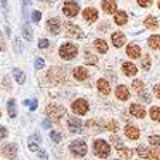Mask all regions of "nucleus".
Here are the masks:
<instances>
[{"label":"nucleus","instance_id":"f257e3e1","mask_svg":"<svg viewBox=\"0 0 160 160\" xmlns=\"http://www.w3.org/2000/svg\"><path fill=\"white\" fill-rule=\"evenodd\" d=\"M93 152H95V155L99 157V158H108L109 154H111V146L104 139H96L93 142Z\"/></svg>","mask_w":160,"mask_h":160},{"label":"nucleus","instance_id":"f03ea898","mask_svg":"<svg viewBox=\"0 0 160 160\" xmlns=\"http://www.w3.org/2000/svg\"><path fill=\"white\" fill-rule=\"evenodd\" d=\"M47 115L53 120V122H59L61 117L66 115V109L62 108V106H59V104L51 102V104L47 106Z\"/></svg>","mask_w":160,"mask_h":160},{"label":"nucleus","instance_id":"7ed1b4c3","mask_svg":"<svg viewBox=\"0 0 160 160\" xmlns=\"http://www.w3.org/2000/svg\"><path fill=\"white\" fill-rule=\"evenodd\" d=\"M69 151H71L75 157H83V155H87V152H88V146H87V142H85L83 139H75V141L71 142Z\"/></svg>","mask_w":160,"mask_h":160},{"label":"nucleus","instance_id":"20e7f679","mask_svg":"<svg viewBox=\"0 0 160 160\" xmlns=\"http://www.w3.org/2000/svg\"><path fill=\"white\" fill-rule=\"evenodd\" d=\"M59 56L62 59H74L77 56V47L74 43H62L59 47Z\"/></svg>","mask_w":160,"mask_h":160},{"label":"nucleus","instance_id":"39448f33","mask_svg":"<svg viewBox=\"0 0 160 160\" xmlns=\"http://www.w3.org/2000/svg\"><path fill=\"white\" fill-rule=\"evenodd\" d=\"M78 11H80V7H78L77 2H74V0H68V2H64V5H62V13H64L68 18L77 16Z\"/></svg>","mask_w":160,"mask_h":160},{"label":"nucleus","instance_id":"423d86ee","mask_svg":"<svg viewBox=\"0 0 160 160\" xmlns=\"http://www.w3.org/2000/svg\"><path fill=\"white\" fill-rule=\"evenodd\" d=\"M88 109H90L88 102H87L85 99H82V98H78V99H75V101L72 102V111H74L75 114H78V115H85V114L88 112Z\"/></svg>","mask_w":160,"mask_h":160},{"label":"nucleus","instance_id":"0eeeda50","mask_svg":"<svg viewBox=\"0 0 160 160\" xmlns=\"http://www.w3.org/2000/svg\"><path fill=\"white\" fill-rule=\"evenodd\" d=\"M125 136H127L128 139H131V141H138L139 136H141V131H139V128L135 127V125H127V127H125Z\"/></svg>","mask_w":160,"mask_h":160},{"label":"nucleus","instance_id":"6e6552de","mask_svg":"<svg viewBox=\"0 0 160 160\" xmlns=\"http://www.w3.org/2000/svg\"><path fill=\"white\" fill-rule=\"evenodd\" d=\"M47 29H48L53 35L59 34V31H61V21H59L58 18H50V19L47 21Z\"/></svg>","mask_w":160,"mask_h":160},{"label":"nucleus","instance_id":"1a4fd4ad","mask_svg":"<svg viewBox=\"0 0 160 160\" xmlns=\"http://www.w3.org/2000/svg\"><path fill=\"white\" fill-rule=\"evenodd\" d=\"M82 15H83V19H85L87 22H95V21L98 19V10L93 8V7H88V8L83 10Z\"/></svg>","mask_w":160,"mask_h":160},{"label":"nucleus","instance_id":"9d476101","mask_svg":"<svg viewBox=\"0 0 160 160\" xmlns=\"http://www.w3.org/2000/svg\"><path fill=\"white\" fill-rule=\"evenodd\" d=\"M64 26H66V31H68L69 35H72V37H78V38H82V37H83L82 29H80L77 24H74V22H66Z\"/></svg>","mask_w":160,"mask_h":160},{"label":"nucleus","instance_id":"9b49d317","mask_svg":"<svg viewBox=\"0 0 160 160\" xmlns=\"http://www.w3.org/2000/svg\"><path fill=\"white\" fill-rule=\"evenodd\" d=\"M130 114H131L133 117H136V118H144V117H146V109L142 108L141 104L135 102V104L130 106Z\"/></svg>","mask_w":160,"mask_h":160},{"label":"nucleus","instance_id":"f8f14e48","mask_svg":"<svg viewBox=\"0 0 160 160\" xmlns=\"http://www.w3.org/2000/svg\"><path fill=\"white\" fill-rule=\"evenodd\" d=\"M68 128L71 131H80L82 130V120L77 118L75 115H69L68 117Z\"/></svg>","mask_w":160,"mask_h":160},{"label":"nucleus","instance_id":"ddd939ff","mask_svg":"<svg viewBox=\"0 0 160 160\" xmlns=\"http://www.w3.org/2000/svg\"><path fill=\"white\" fill-rule=\"evenodd\" d=\"M141 47L139 45H136V43H131V45H128L127 47V55H128V58H131V59H138V58H141Z\"/></svg>","mask_w":160,"mask_h":160},{"label":"nucleus","instance_id":"4468645a","mask_svg":"<svg viewBox=\"0 0 160 160\" xmlns=\"http://www.w3.org/2000/svg\"><path fill=\"white\" fill-rule=\"evenodd\" d=\"M101 8H102L104 13H109V15L114 13V15H115V13H117V2H115V0H102V2H101Z\"/></svg>","mask_w":160,"mask_h":160},{"label":"nucleus","instance_id":"2eb2a0df","mask_svg":"<svg viewBox=\"0 0 160 160\" xmlns=\"http://www.w3.org/2000/svg\"><path fill=\"white\" fill-rule=\"evenodd\" d=\"M115 96L120 99V101H128L130 99V90L125 87V85H118L115 88Z\"/></svg>","mask_w":160,"mask_h":160},{"label":"nucleus","instance_id":"dca6fc26","mask_svg":"<svg viewBox=\"0 0 160 160\" xmlns=\"http://www.w3.org/2000/svg\"><path fill=\"white\" fill-rule=\"evenodd\" d=\"M142 24H144V28H146V29H151V31H155V29L158 28V19H157L155 16L149 15V16H146V18H144Z\"/></svg>","mask_w":160,"mask_h":160},{"label":"nucleus","instance_id":"f3484780","mask_svg":"<svg viewBox=\"0 0 160 160\" xmlns=\"http://www.w3.org/2000/svg\"><path fill=\"white\" fill-rule=\"evenodd\" d=\"M122 71L127 77H135L138 74V68L133 62H123L122 64Z\"/></svg>","mask_w":160,"mask_h":160},{"label":"nucleus","instance_id":"a211bd4d","mask_svg":"<svg viewBox=\"0 0 160 160\" xmlns=\"http://www.w3.org/2000/svg\"><path fill=\"white\" fill-rule=\"evenodd\" d=\"M16 152H18L16 144H7V146H3V148H2V154L7 158H15L16 157Z\"/></svg>","mask_w":160,"mask_h":160},{"label":"nucleus","instance_id":"6ab92c4d","mask_svg":"<svg viewBox=\"0 0 160 160\" xmlns=\"http://www.w3.org/2000/svg\"><path fill=\"white\" fill-rule=\"evenodd\" d=\"M96 87H98V91L101 93V95H109L111 93V85H109V82L106 78H99Z\"/></svg>","mask_w":160,"mask_h":160},{"label":"nucleus","instance_id":"aec40b11","mask_svg":"<svg viewBox=\"0 0 160 160\" xmlns=\"http://www.w3.org/2000/svg\"><path fill=\"white\" fill-rule=\"evenodd\" d=\"M74 78L78 80V82H83V80L88 78V71L85 68H82V66H78V68L74 69Z\"/></svg>","mask_w":160,"mask_h":160},{"label":"nucleus","instance_id":"412c9836","mask_svg":"<svg viewBox=\"0 0 160 160\" xmlns=\"http://www.w3.org/2000/svg\"><path fill=\"white\" fill-rule=\"evenodd\" d=\"M112 45H114L115 48L123 47V45H125V34H122V32H114V34H112Z\"/></svg>","mask_w":160,"mask_h":160},{"label":"nucleus","instance_id":"4be33fe9","mask_svg":"<svg viewBox=\"0 0 160 160\" xmlns=\"http://www.w3.org/2000/svg\"><path fill=\"white\" fill-rule=\"evenodd\" d=\"M148 45H149V48L154 50V51L160 50V35H158V34L151 35V37L148 38Z\"/></svg>","mask_w":160,"mask_h":160},{"label":"nucleus","instance_id":"5701e85b","mask_svg":"<svg viewBox=\"0 0 160 160\" xmlns=\"http://www.w3.org/2000/svg\"><path fill=\"white\" fill-rule=\"evenodd\" d=\"M114 21H115L117 26H125L128 22V15L125 11H117L115 16H114Z\"/></svg>","mask_w":160,"mask_h":160},{"label":"nucleus","instance_id":"b1692460","mask_svg":"<svg viewBox=\"0 0 160 160\" xmlns=\"http://www.w3.org/2000/svg\"><path fill=\"white\" fill-rule=\"evenodd\" d=\"M95 48H96V51H99V53H106V51L109 50L108 42H106V40H102V38H96V40H95Z\"/></svg>","mask_w":160,"mask_h":160},{"label":"nucleus","instance_id":"393cba45","mask_svg":"<svg viewBox=\"0 0 160 160\" xmlns=\"http://www.w3.org/2000/svg\"><path fill=\"white\" fill-rule=\"evenodd\" d=\"M149 115H151V118L154 120V122L160 123V106H152V108L149 109Z\"/></svg>","mask_w":160,"mask_h":160},{"label":"nucleus","instance_id":"a878e982","mask_svg":"<svg viewBox=\"0 0 160 160\" xmlns=\"http://www.w3.org/2000/svg\"><path fill=\"white\" fill-rule=\"evenodd\" d=\"M87 127H88V130H91L93 133H98V131H101V130H104L102 128V125H99L96 120H88L87 122Z\"/></svg>","mask_w":160,"mask_h":160},{"label":"nucleus","instance_id":"bb28decb","mask_svg":"<svg viewBox=\"0 0 160 160\" xmlns=\"http://www.w3.org/2000/svg\"><path fill=\"white\" fill-rule=\"evenodd\" d=\"M38 144H40V136H38V135H32V136L29 138V149L37 151V149H38Z\"/></svg>","mask_w":160,"mask_h":160},{"label":"nucleus","instance_id":"cd10ccee","mask_svg":"<svg viewBox=\"0 0 160 160\" xmlns=\"http://www.w3.org/2000/svg\"><path fill=\"white\" fill-rule=\"evenodd\" d=\"M13 75H15V78H16V82L18 83H24L26 82V75H24V72L22 71H19L18 68H15V69H13Z\"/></svg>","mask_w":160,"mask_h":160},{"label":"nucleus","instance_id":"c85d7f7f","mask_svg":"<svg viewBox=\"0 0 160 160\" xmlns=\"http://www.w3.org/2000/svg\"><path fill=\"white\" fill-rule=\"evenodd\" d=\"M109 141H112V144H114V148H115L117 151H122V149L125 148V146H123V141L120 139L118 136H115V135H112Z\"/></svg>","mask_w":160,"mask_h":160},{"label":"nucleus","instance_id":"c756f323","mask_svg":"<svg viewBox=\"0 0 160 160\" xmlns=\"http://www.w3.org/2000/svg\"><path fill=\"white\" fill-rule=\"evenodd\" d=\"M151 64H152V58L149 55H144L142 56V61H141V68L144 71H149L151 69Z\"/></svg>","mask_w":160,"mask_h":160},{"label":"nucleus","instance_id":"7c9ffc66","mask_svg":"<svg viewBox=\"0 0 160 160\" xmlns=\"http://www.w3.org/2000/svg\"><path fill=\"white\" fill-rule=\"evenodd\" d=\"M131 88L136 90L138 93H141V91H144V82L139 80V78H135V80H133V83H131Z\"/></svg>","mask_w":160,"mask_h":160},{"label":"nucleus","instance_id":"2f4dec72","mask_svg":"<svg viewBox=\"0 0 160 160\" xmlns=\"http://www.w3.org/2000/svg\"><path fill=\"white\" fill-rule=\"evenodd\" d=\"M8 114H10L11 118L16 117V101L15 99H10L8 101Z\"/></svg>","mask_w":160,"mask_h":160},{"label":"nucleus","instance_id":"473e14b6","mask_svg":"<svg viewBox=\"0 0 160 160\" xmlns=\"http://www.w3.org/2000/svg\"><path fill=\"white\" fill-rule=\"evenodd\" d=\"M149 144L155 149H160V136L158 135H151L149 136Z\"/></svg>","mask_w":160,"mask_h":160},{"label":"nucleus","instance_id":"72a5a7b5","mask_svg":"<svg viewBox=\"0 0 160 160\" xmlns=\"http://www.w3.org/2000/svg\"><path fill=\"white\" fill-rule=\"evenodd\" d=\"M149 151L151 149H148L144 144H141V146H138V148H136V152H138L139 157H149Z\"/></svg>","mask_w":160,"mask_h":160},{"label":"nucleus","instance_id":"f704fd0d","mask_svg":"<svg viewBox=\"0 0 160 160\" xmlns=\"http://www.w3.org/2000/svg\"><path fill=\"white\" fill-rule=\"evenodd\" d=\"M22 34H24V37H26V40H28V42H31V40H32V32H31V28H29L28 22L22 26Z\"/></svg>","mask_w":160,"mask_h":160},{"label":"nucleus","instance_id":"c9c22d12","mask_svg":"<svg viewBox=\"0 0 160 160\" xmlns=\"http://www.w3.org/2000/svg\"><path fill=\"white\" fill-rule=\"evenodd\" d=\"M85 61L87 62H90V64H98V58L95 56V55H91V53H85Z\"/></svg>","mask_w":160,"mask_h":160},{"label":"nucleus","instance_id":"e433bc0d","mask_svg":"<svg viewBox=\"0 0 160 160\" xmlns=\"http://www.w3.org/2000/svg\"><path fill=\"white\" fill-rule=\"evenodd\" d=\"M106 128H108V130H111L112 133H117V131H118V123L115 122V120H111V122H108Z\"/></svg>","mask_w":160,"mask_h":160},{"label":"nucleus","instance_id":"4c0bfd02","mask_svg":"<svg viewBox=\"0 0 160 160\" xmlns=\"http://www.w3.org/2000/svg\"><path fill=\"white\" fill-rule=\"evenodd\" d=\"M138 96H139V99L141 101H144V102H151V95H149V93L148 91H141V93H138Z\"/></svg>","mask_w":160,"mask_h":160},{"label":"nucleus","instance_id":"58836bf2","mask_svg":"<svg viewBox=\"0 0 160 160\" xmlns=\"http://www.w3.org/2000/svg\"><path fill=\"white\" fill-rule=\"evenodd\" d=\"M149 158L151 160H160V151L158 149H151L149 151Z\"/></svg>","mask_w":160,"mask_h":160},{"label":"nucleus","instance_id":"ea45409f","mask_svg":"<svg viewBox=\"0 0 160 160\" xmlns=\"http://www.w3.org/2000/svg\"><path fill=\"white\" fill-rule=\"evenodd\" d=\"M152 3H154V0H138V5L141 8H149Z\"/></svg>","mask_w":160,"mask_h":160},{"label":"nucleus","instance_id":"a19ab883","mask_svg":"<svg viewBox=\"0 0 160 160\" xmlns=\"http://www.w3.org/2000/svg\"><path fill=\"white\" fill-rule=\"evenodd\" d=\"M50 138H51V141H55V142H59L61 141V135L58 131H50Z\"/></svg>","mask_w":160,"mask_h":160},{"label":"nucleus","instance_id":"79ce46f5","mask_svg":"<svg viewBox=\"0 0 160 160\" xmlns=\"http://www.w3.org/2000/svg\"><path fill=\"white\" fill-rule=\"evenodd\" d=\"M120 154H122V157H123V158H130V157L133 155V151H131V149H128V148H123L122 151H120Z\"/></svg>","mask_w":160,"mask_h":160},{"label":"nucleus","instance_id":"37998d69","mask_svg":"<svg viewBox=\"0 0 160 160\" xmlns=\"http://www.w3.org/2000/svg\"><path fill=\"white\" fill-rule=\"evenodd\" d=\"M7 50V43H5V38H3V34L0 32V51H5Z\"/></svg>","mask_w":160,"mask_h":160},{"label":"nucleus","instance_id":"c03bdc74","mask_svg":"<svg viewBox=\"0 0 160 160\" xmlns=\"http://www.w3.org/2000/svg\"><path fill=\"white\" fill-rule=\"evenodd\" d=\"M40 18H42V13H40V11H32V21L34 22H38Z\"/></svg>","mask_w":160,"mask_h":160},{"label":"nucleus","instance_id":"a18cd8bd","mask_svg":"<svg viewBox=\"0 0 160 160\" xmlns=\"http://www.w3.org/2000/svg\"><path fill=\"white\" fill-rule=\"evenodd\" d=\"M15 45H16V53H21L22 51V45H21L19 37H15Z\"/></svg>","mask_w":160,"mask_h":160},{"label":"nucleus","instance_id":"49530a36","mask_svg":"<svg viewBox=\"0 0 160 160\" xmlns=\"http://www.w3.org/2000/svg\"><path fill=\"white\" fill-rule=\"evenodd\" d=\"M7 136H8V131H7V128H5V127H0V141L5 139Z\"/></svg>","mask_w":160,"mask_h":160},{"label":"nucleus","instance_id":"de8ad7c7","mask_svg":"<svg viewBox=\"0 0 160 160\" xmlns=\"http://www.w3.org/2000/svg\"><path fill=\"white\" fill-rule=\"evenodd\" d=\"M43 68V59L42 58H37L35 59V69H42Z\"/></svg>","mask_w":160,"mask_h":160},{"label":"nucleus","instance_id":"09e8293b","mask_svg":"<svg viewBox=\"0 0 160 160\" xmlns=\"http://www.w3.org/2000/svg\"><path fill=\"white\" fill-rule=\"evenodd\" d=\"M154 95L157 99H160V85H154Z\"/></svg>","mask_w":160,"mask_h":160},{"label":"nucleus","instance_id":"8fccbe9b","mask_svg":"<svg viewBox=\"0 0 160 160\" xmlns=\"http://www.w3.org/2000/svg\"><path fill=\"white\" fill-rule=\"evenodd\" d=\"M38 47H40V48H47V47H48V40H47V38H42V40L38 42Z\"/></svg>","mask_w":160,"mask_h":160},{"label":"nucleus","instance_id":"3c124183","mask_svg":"<svg viewBox=\"0 0 160 160\" xmlns=\"http://www.w3.org/2000/svg\"><path fill=\"white\" fill-rule=\"evenodd\" d=\"M108 28H109V26H108V22H102V24L99 26V28H98V29H99L101 32H104V31H108Z\"/></svg>","mask_w":160,"mask_h":160},{"label":"nucleus","instance_id":"603ef678","mask_svg":"<svg viewBox=\"0 0 160 160\" xmlns=\"http://www.w3.org/2000/svg\"><path fill=\"white\" fill-rule=\"evenodd\" d=\"M38 155H40V158H42V160H47V158H48V155H47V152H45V151H40V152H38Z\"/></svg>","mask_w":160,"mask_h":160},{"label":"nucleus","instance_id":"864d4df0","mask_svg":"<svg viewBox=\"0 0 160 160\" xmlns=\"http://www.w3.org/2000/svg\"><path fill=\"white\" fill-rule=\"evenodd\" d=\"M157 7H158V10H160V0H157Z\"/></svg>","mask_w":160,"mask_h":160},{"label":"nucleus","instance_id":"5fc2aeb1","mask_svg":"<svg viewBox=\"0 0 160 160\" xmlns=\"http://www.w3.org/2000/svg\"><path fill=\"white\" fill-rule=\"evenodd\" d=\"M0 117H2V111H0Z\"/></svg>","mask_w":160,"mask_h":160},{"label":"nucleus","instance_id":"6e6d98bb","mask_svg":"<svg viewBox=\"0 0 160 160\" xmlns=\"http://www.w3.org/2000/svg\"><path fill=\"white\" fill-rule=\"evenodd\" d=\"M0 152H2V149H0Z\"/></svg>","mask_w":160,"mask_h":160}]
</instances>
